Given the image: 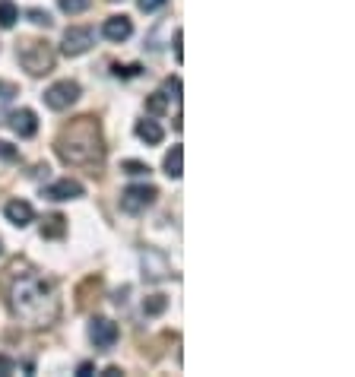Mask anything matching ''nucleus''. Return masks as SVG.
I'll use <instances>...</instances> for the list:
<instances>
[{
  "label": "nucleus",
  "instance_id": "nucleus-5",
  "mask_svg": "<svg viewBox=\"0 0 355 377\" xmlns=\"http://www.w3.org/2000/svg\"><path fill=\"white\" fill-rule=\"evenodd\" d=\"M80 83L77 80H58V83H51L45 89V105L51 108V111H67L70 105H77V99H80Z\"/></svg>",
  "mask_w": 355,
  "mask_h": 377
},
{
  "label": "nucleus",
  "instance_id": "nucleus-26",
  "mask_svg": "<svg viewBox=\"0 0 355 377\" xmlns=\"http://www.w3.org/2000/svg\"><path fill=\"white\" fill-rule=\"evenodd\" d=\"M13 95H16V86H13V83H4V80H0V99H13Z\"/></svg>",
  "mask_w": 355,
  "mask_h": 377
},
{
  "label": "nucleus",
  "instance_id": "nucleus-19",
  "mask_svg": "<svg viewBox=\"0 0 355 377\" xmlns=\"http://www.w3.org/2000/svg\"><path fill=\"white\" fill-rule=\"evenodd\" d=\"M121 171H124V175H133V177H143V175H149V168L146 162H133V159H127V162H121Z\"/></svg>",
  "mask_w": 355,
  "mask_h": 377
},
{
  "label": "nucleus",
  "instance_id": "nucleus-1",
  "mask_svg": "<svg viewBox=\"0 0 355 377\" xmlns=\"http://www.w3.org/2000/svg\"><path fill=\"white\" fill-rule=\"evenodd\" d=\"M58 155L67 162V165H83V168L102 165L105 146H102L99 121H92V118L73 121V124L58 136Z\"/></svg>",
  "mask_w": 355,
  "mask_h": 377
},
{
  "label": "nucleus",
  "instance_id": "nucleus-20",
  "mask_svg": "<svg viewBox=\"0 0 355 377\" xmlns=\"http://www.w3.org/2000/svg\"><path fill=\"white\" fill-rule=\"evenodd\" d=\"M58 4H60V10H64V13H70V16H77V13L89 10V4H92V0H58Z\"/></svg>",
  "mask_w": 355,
  "mask_h": 377
},
{
  "label": "nucleus",
  "instance_id": "nucleus-14",
  "mask_svg": "<svg viewBox=\"0 0 355 377\" xmlns=\"http://www.w3.org/2000/svg\"><path fill=\"white\" fill-rule=\"evenodd\" d=\"M165 175L175 177V181L184 175V149L181 146H172V153L165 155Z\"/></svg>",
  "mask_w": 355,
  "mask_h": 377
},
{
  "label": "nucleus",
  "instance_id": "nucleus-8",
  "mask_svg": "<svg viewBox=\"0 0 355 377\" xmlns=\"http://www.w3.org/2000/svg\"><path fill=\"white\" fill-rule=\"evenodd\" d=\"M118 324L108 317H92V324H89V339L95 342V349H114V342H118Z\"/></svg>",
  "mask_w": 355,
  "mask_h": 377
},
{
  "label": "nucleus",
  "instance_id": "nucleus-27",
  "mask_svg": "<svg viewBox=\"0 0 355 377\" xmlns=\"http://www.w3.org/2000/svg\"><path fill=\"white\" fill-rule=\"evenodd\" d=\"M136 73H140V67H114V77H136Z\"/></svg>",
  "mask_w": 355,
  "mask_h": 377
},
{
  "label": "nucleus",
  "instance_id": "nucleus-23",
  "mask_svg": "<svg viewBox=\"0 0 355 377\" xmlns=\"http://www.w3.org/2000/svg\"><path fill=\"white\" fill-rule=\"evenodd\" d=\"M165 92H168V99H181V80L172 77V80H165Z\"/></svg>",
  "mask_w": 355,
  "mask_h": 377
},
{
  "label": "nucleus",
  "instance_id": "nucleus-24",
  "mask_svg": "<svg viewBox=\"0 0 355 377\" xmlns=\"http://www.w3.org/2000/svg\"><path fill=\"white\" fill-rule=\"evenodd\" d=\"M168 0H136V6H140L143 13H155L159 10V6H165Z\"/></svg>",
  "mask_w": 355,
  "mask_h": 377
},
{
  "label": "nucleus",
  "instance_id": "nucleus-28",
  "mask_svg": "<svg viewBox=\"0 0 355 377\" xmlns=\"http://www.w3.org/2000/svg\"><path fill=\"white\" fill-rule=\"evenodd\" d=\"M80 374H83V377L92 374V361H83V365H80Z\"/></svg>",
  "mask_w": 355,
  "mask_h": 377
},
{
  "label": "nucleus",
  "instance_id": "nucleus-3",
  "mask_svg": "<svg viewBox=\"0 0 355 377\" xmlns=\"http://www.w3.org/2000/svg\"><path fill=\"white\" fill-rule=\"evenodd\" d=\"M19 64L32 73V77H45V73L54 70V51L48 42H38V38H29V42L19 45L16 51Z\"/></svg>",
  "mask_w": 355,
  "mask_h": 377
},
{
  "label": "nucleus",
  "instance_id": "nucleus-13",
  "mask_svg": "<svg viewBox=\"0 0 355 377\" xmlns=\"http://www.w3.org/2000/svg\"><path fill=\"white\" fill-rule=\"evenodd\" d=\"M136 136L143 143H149V146H159L165 140V130H162L159 121H136Z\"/></svg>",
  "mask_w": 355,
  "mask_h": 377
},
{
  "label": "nucleus",
  "instance_id": "nucleus-4",
  "mask_svg": "<svg viewBox=\"0 0 355 377\" xmlns=\"http://www.w3.org/2000/svg\"><path fill=\"white\" fill-rule=\"evenodd\" d=\"M155 197H159V190H155L153 184H131V187L121 190V212L140 216V212H146L153 207Z\"/></svg>",
  "mask_w": 355,
  "mask_h": 377
},
{
  "label": "nucleus",
  "instance_id": "nucleus-15",
  "mask_svg": "<svg viewBox=\"0 0 355 377\" xmlns=\"http://www.w3.org/2000/svg\"><path fill=\"white\" fill-rule=\"evenodd\" d=\"M19 19V10L13 0H0V29H13Z\"/></svg>",
  "mask_w": 355,
  "mask_h": 377
},
{
  "label": "nucleus",
  "instance_id": "nucleus-22",
  "mask_svg": "<svg viewBox=\"0 0 355 377\" xmlns=\"http://www.w3.org/2000/svg\"><path fill=\"white\" fill-rule=\"evenodd\" d=\"M26 16H29V23L45 26V29H48V26H51V16H48L45 10H29V13H26Z\"/></svg>",
  "mask_w": 355,
  "mask_h": 377
},
{
  "label": "nucleus",
  "instance_id": "nucleus-29",
  "mask_svg": "<svg viewBox=\"0 0 355 377\" xmlns=\"http://www.w3.org/2000/svg\"><path fill=\"white\" fill-rule=\"evenodd\" d=\"M10 368H13V361H10V359H0V374L10 371Z\"/></svg>",
  "mask_w": 355,
  "mask_h": 377
},
{
  "label": "nucleus",
  "instance_id": "nucleus-11",
  "mask_svg": "<svg viewBox=\"0 0 355 377\" xmlns=\"http://www.w3.org/2000/svg\"><path fill=\"white\" fill-rule=\"evenodd\" d=\"M102 35H105L108 42H127V38L133 35V23L127 16H108L105 26H102Z\"/></svg>",
  "mask_w": 355,
  "mask_h": 377
},
{
  "label": "nucleus",
  "instance_id": "nucleus-6",
  "mask_svg": "<svg viewBox=\"0 0 355 377\" xmlns=\"http://www.w3.org/2000/svg\"><path fill=\"white\" fill-rule=\"evenodd\" d=\"M92 45H95V32L86 29V26H73V29H67L64 38H60V54H64V58H80V54H86Z\"/></svg>",
  "mask_w": 355,
  "mask_h": 377
},
{
  "label": "nucleus",
  "instance_id": "nucleus-25",
  "mask_svg": "<svg viewBox=\"0 0 355 377\" xmlns=\"http://www.w3.org/2000/svg\"><path fill=\"white\" fill-rule=\"evenodd\" d=\"M181 42H184V32H181V29H178V32H175V45H172V48H175V60H178V64H181V60H184V51H181Z\"/></svg>",
  "mask_w": 355,
  "mask_h": 377
},
{
  "label": "nucleus",
  "instance_id": "nucleus-17",
  "mask_svg": "<svg viewBox=\"0 0 355 377\" xmlns=\"http://www.w3.org/2000/svg\"><path fill=\"white\" fill-rule=\"evenodd\" d=\"M146 111L155 114V118H159V114H165V111H168V95H165V92H153V95L146 99Z\"/></svg>",
  "mask_w": 355,
  "mask_h": 377
},
{
  "label": "nucleus",
  "instance_id": "nucleus-16",
  "mask_svg": "<svg viewBox=\"0 0 355 377\" xmlns=\"http://www.w3.org/2000/svg\"><path fill=\"white\" fill-rule=\"evenodd\" d=\"M64 222H67L64 216H48L42 222V235L45 238H60L64 235Z\"/></svg>",
  "mask_w": 355,
  "mask_h": 377
},
{
  "label": "nucleus",
  "instance_id": "nucleus-10",
  "mask_svg": "<svg viewBox=\"0 0 355 377\" xmlns=\"http://www.w3.org/2000/svg\"><path fill=\"white\" fill-rule=\"evenodd\" d=\"M4 216H6V222H13L16 229H26V225L36 222V209H32V203H26V200H10L4 207Z\"/></svg>",
  "mask_w": 355,
  "mask_h": 377
},
{
  "label": "nucleus",
  "instance_id": "nucleus-12",
  "mask_svg": "<svg viewBox=\"0 0 355 377\" xmlns=\"http://www.w3.org/2000/svg\"><path fill=\"white\" fill-rule=\"evenodd\" d=\"M10 127L16 130L23 140L36 136V133H38V118H36V111H32V108H19V111H13V114H10Z\"/></svg>",
  "mask_w": 355,
  "mask_h": 377
},
{
  "label": "nucleus",
  "instance_id": "nucleus-21",
  "mask_svg": "<svg viewBox=\"0 0 355 377\" xmlns=\"http://www.w3.org/2000/svg\"><path fill=\"white\" fill-rule=\"evenodd\" d=\"M0 159H4V162H19V149L10 146L6 140H0Z\"/></svg>",
  "mask_w": 355,
  "mask_h": 377
},
{
  "label": "nucleus",
  "instance_id": "nucleus-18",
  "mask_svg": "<svg viewBox=\"0 0 355 377\" xmlns=\"http://www.w3.org/2000/svg\"><path fill=\"white\" fill-rule=\"evenodd\" d=\"M165 307H168V298H165V295H149V298L143 301V311H146V314H162Z\"/></svg>",
  "mask_w": 355,
  "mask_h": 377
},
{
  "label": "nucleus",
  "instance_id": "nucleus-7",
  "mask_svg": "<svg viewBox=\"0 0 355 377\" xmlns=\"http://www.w3.org/2000/svg\"><path fill=\"white\" fill-rule=\"evenodd\" d=\"M140 263H143V279L146 283H162V279L172 273V263H168V257L162 251L155 248H146L140 253Z\"/></svg>",
  "mask_w": 355,
  "mask_h": 377
},
{
  "label": "nucleus",
  "instance_id": "nucleus-2",
  "mask_svg": "<svg viewBox=\"0 0 355 377\" xmlns=\"http://www.w3.org/2000/svg\"><path fill=\"white\" fill-rule=\"evenodd\" d=\"M13 311L36 327H48L58 317V298L45 279H23L13 285Z\"/></svg>",
  "mask_w": 355,
  "mask_h": 377
},
{
  "label": "nucleus",
  "instance_id": "nucleus-9",
  "mask_svg": "<svg viewBox=\"0 0 355 377\" xmlns=\"http://www.w3.org/2000/svg\"><path fill=\"white\" fill-rule=\"evenodd\" d=\"M83 194H86V187L77 181V177H60V181H54L45 187L48 200H80Z\"/></svg>",
  "mask_w": 355,
  "mask_h": 377
}]
</instances>
